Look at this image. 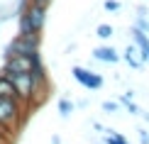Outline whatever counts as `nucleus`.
<instances>
[{
    "label": "nucleus",
    "mask_w": 149,
    "mask_h": 144,
    "mask_svg": "<svg viewBox=\"0 0 149 144\" xmlns=\"http://www.w3.org/2000/svg\"><path fill=\"white\" fill-rule=\"evenodd\" d=\"M105 144H127V142H125V139H122V137H120V134H115V132H113V129H110V134H108V137H105Z\"/></svg>",
    "instance_id": "11"
},
{
    "label": "nucleus",
    "mask_w": 149,
    "mask_h": 144,
    "mask_svg": "<svg viewBox=\"0 0 149 144\" xmlns=\"http://www.w3.org/2000/svg\"><path fill=\"white\" fill-rule=\"evenodd\" d=\"M47 22V10L34 8V5H24L20 10V34H39Z\"/></svg>",
    "instance_id": "2"
},
{
    "label": "nucleus",
    "mask_w": 149,
    "mask_h": 144,
    "mask_svg": "<svg viewBox=\"0 0 149 144\" xmlns=\"http://www.w3.org/2000/svg\"><path fill=\"white\" fill-rule=\"evenodd\" d=\"M59 110H61V115H69V112H73V103H69V100H59Z\"/></svg>",
    "instance_id": "12"
},
{
    "label": "nucleus",
    "mask_w": 149,
    "mask_h": 144,
    "mask_svg": "<svg viewBox=\"0 0 149 144\" xmlns=\"http://www.w3.org/2000/svg\"><path fill=\"white\" fill-rule=\"evenodd\" d=\"M10 54H39V34H17L5 49V56Z\"/></svg>",
    "instance_id": "3"
},
{
    "label": "nucleus",
    "mask_w": 149,
    "mask_h": 144,
    "mask_svg": "<svg viewBox=\"0 0 149 144\" xmlns=\"http://www.w3.org/2000/svg\"><path fill=\"white\" fill-rule=\"evenodd\" d=\"M95 34L100 37V39H110V37H113V27H110V24H98V29H95Z\"/></svg>",
    "instance_id": "10"
},
{
    "label": "nucleus",
    "mask_w": 149,
    "mask_h": 144,
    "mask_svg": "<svg viewBox=\"0 0 149 144\" xmlns=\"http://www.w3.org/2000/svg\"><path fill=\"white\" fill-rule=\"evenodd\" d=\"M0 129H3V127H0Z\"/></svg>",
    "instance_id": "19"
},
{
    "label": "nucleus",
    "mask_w": 149,
    "mask_h": 144,
    "mask_svg": "<svg viewBox=\"0 0 149 144\" xmlns=\"http://www.w3.org/2000/svg\"><path fill=\"white\" fill-rule=\"evenodd\" d=\"M122 59H125L132 68H142V59H134V49H132V47H127V51H125Z\"/></svg>",
    "instance_id": "9"
},
{
    "label": "nucleus",
    "mask_w": 149,
    "mask_h": 144,
    "mask_svg": "<svg viewBox=\"0 0 149 144\" xmlns=\"http://www.w3.org/2000/svg\"><path fill=\"white\" fill-rule=\"evenodd\" d=\"M29 5H34V8H42V10H47L49 5H52V0H27Z\"/></svg>",
    "instance_id": "13"
},
{
    "label": "nucleus",
    "mask_w": 149,
    "mask_h": 144,
    "mask_svg": "<svg viewBox=\"0 0 149 144\" xmlns=\"http://www.w3.org/2000/svg\"><path fill=\"white\" fill-rule=\"evenodd\" d=\"M103 110L105 112H115L117 110V103H110V100H108V103H103Z\"/></svg>",
    "instance_id": "17"
},
{
    "label": "nucleus",
    "mask_w": 149,
    "mask_h": 144,
    "mask_svg": "<svg viewBox=\"0 0 149 144\" xmlns=\"http://www.w3.org/2000/svg\"><path fill=\"white\" fill-rule=\"evenodd\" d=\"M137 27H139V29H142V32H144V34L149 37V22L144 20V17H139V22H137Z\"/></svg>",
    "instance_id": "15"
},
{
    "label": "nucleus",
    "mask_w": 149,
    "mask_h": 144,
    "mask_svg": "<svg viewBox=\"0 0 149 144\" xmlns=\"http://www.w3.org/2000/svg\"><path fill=\"white\" fill-rule=\"evenodd\" d=\"M93 56H95L98 61H105V64H117V61H120V54H117L113 47H98V49H93Z\"/></svg>",
    "instance_id": "7"
},
{
    "label": "nucleus",
    "mask_w": 149,
    "mask_h": 144,
    "mask_svg": "<svg viewBox=\"0 0 149 144\" xmlns=\"http://www.w3.org/2000/svg\"><path fill=\"white\" fill-rule=\"evenodd\" d=\"M24 110L27 105H22L15 98H0V127L12 132L15 127H20L24 120Z\"/></svg>",
    "instance_id": "1"
},
{
    "label": "nucleus",
    "mask_w": 149,
    "mask_h": 144,
    "mask_svg": "<svg viewBox=\"0 0 149 144\" xmlns=\"http://www.w3.org/2000/svg\"><path fill=\"white\" fill-rule=\"evenodd\" d=\"M139 139H142V144H149V134H147V132H142V134H139Z\"/></svg>",
    "instance_id": "18"
},
{
    "label": "nucleus",
    "mask_w": 149,
    "mask_h": 144,
    "mask_svg": "<svg viewBox=\"0 0 149 144\" xmlns=\"http://www.w3.org/2000/svg\"><path fill=\"white\" fill-rule=\"evenodd\" d=\"M0 98H15L17 100L15 86H12V81L5 76V73H0Z\"/></svg>",
    "instance_id": "8"
},
{
    "label": "nucleus",
    "mask_w": 149,
    "mask_h": 144,
    "mask_svg": "<svg viewBox=\"0 0 149 144\" xmlns=\"http://www.w3.org/2000/svg\"><path fill=\"white\" fill-rule=\"evenodd\" d=\"M0 144H10V132L8 129H0Z\"/></svg>",
    "instance_id": "16"
},
{
    "label": "nucleus",
    "mask_w": 149,
    "mask_h": 144,
    "mask_svg": "<svg viewBox=\"0 0 149 144\" xmlns=\"http://www.w3.org/2000/svg\"><path fill=\"white\" fill-rule=\"evenodd\" d=\"M105 10L117 12V10H120V3H117V0H105Z\"/></svg>",
    "instance_id": "14"
},
{
    "label": "nucleus",
    "mask_w": 149,
    "mask_h": 144,
    "mask_svg": "<svg viewBox=\"0 0 149 144\" xmlns=\"http://www.w3.org/2000/svg\"><path fill=\"white\" fill-rule=\"evenodd\" d=\"M132 37H134V44L139 47V59H142V64H144V61H149V37L142 32L139 27L132 29Z\"/></svg>",
    "instance_id": "6"
},
{
    "label": "nucleus",
    "mask_w": 149,
    "mask_h": 144,
    "mask_svg": "<svg viewBox=\"0 0 149 144\" xmlns=\"http://www.w3.org/2000/svg\"><path fill=\"white\" fill-rule=\"evenodd\" d=\"M71 73H73V78H76L83 88H88V90H98L103 86V78L98 76V73L88 71V68H83V66H73Z\"/></svg>",
    "instance_id": "5"
},
{
    "label": "nucleus",
    "mask_w": 149,
    "mask_h": 144,
    "mask_svg": "<svg viewBox=\"0 0 149 144\" xmlns=\"http://www.w3.org/2000/svg\"><path fill=\"white\" fill-rule=\"evenodd\" d=\"M37 59H39V54H10V56H5L3 73H10V71L27 73V71H32Z\"/></svg>",
    "instance_id": "4"
}]
</instances>
